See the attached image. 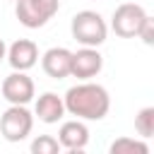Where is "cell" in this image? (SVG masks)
I'll return each mask as SVG.
<instances>
[{
  "label": "cell",
  "instance_id": "cell-1",
  "mask_svg": "<svg viewBox=\"0 0 154 154\" xmlns=\"http://www.w3.org/2000/svg\"><path fill=\"white\" fill-rule=\"evenodd\" d=\"M63 103H65V113L77 116L79 120H103L111 108V96L106 87L82 79L79 84L65 91Z\"/></svg>",
  "mask_w": 154,
  "mask_h": 154
},
{
  "label": "cell",
  "instance_id": "cell-2",
  "mask_svg": "<svg viewBox=\"0 0 154 154\" xmlns=\"http://www.w3.org/2000/svg\"><path fill=\"white\" fill-rule=\"evenodd\" d=\"M70 31H72V38L82 46H91V48H99L106 36H108V24L106 19L94 12V10H82L72 17L70 22Z\"/></svg>",
  "mask_w": 154,
  "mask_h": 154
},
{
  "label": "cell",
  "instance_id": "cell-3",
  "mask_svg": "<svg viewBox=\"0 0 154 154\" xmlns=\"http://www.w3.org/2000/svg\"><path fill=\"white\" fill-rule=\"evenodd\" d=\"M14 14L22 26L41 29L46 26L60 10V0H14Z\"/></svg>",
  "mask_w": 154,
  "mask_h": 154
},
{
  "label": "cell",
  "instance_id": "cell-4",
  "mask_svg": "<svg viewBox=\"0 0 154 154\" xmlns=\"http://www.w3.org/2000/svg\"><path fill=\"white\" fill-rule=\"evenodd\" d=\"M34 130V116L26 106L10 103V108L0 116V132L7 142H22Z\"/></svg>",
  "mask_w": 154,
  "mask_h": 154
},
{
  "label": "cell",
  "instance_id": "cell-5",
  "mask_svg": "<svg viewBox=\"0 0 154 154\" xmlns=\"http://www.w3.org/2000/svg\"><path fill=\"white\" fill-rule=\"evenodd\" d=\"M147 17V10L137 2H123L113 10V17H111V29L116 31V36L120 38H135L142 22Z\"/></svg>",
  "mask_w": 154,
  "mask_h": 154
},
{
  "label": "cell",
  "instance_id": "cell-6",
  "mask_svg": "<svg viewBox=\"0 0 154 154\" xmlns=\"http://www.w3.org/2000/svg\"><path fill=\"white\" fill-rule=\"evenodd\" d=\"M0 91H2V99L7 103H19V106H26L29 101H34L36 96V87H34V79L22 72V70H14L10 72L2 84H0Z\"/></svg>",
  "mask_w": 154,
  "mask_h": 154
},
{
  "label": "cell",
  "instance_id": "cell-7",
  "mask_svg": "<svg viewBox=\"0 0 154 154\" xmlns=\"http://www.w3.org/2000/svg\"><path fill=\"white\" fill-rule=\"evenodd\" d=\"M103 67V55L91 48V46H82L77 53H72V65H70V75L77 79H91L101 72Z\"/></svg>",
  "mask_w": 154,
  "mask_h": 154
},
{
  "label": "cell",
  "instance_id": "cell-8",
  "mask_svg": "<svg viewBox=\"0 0 154 154\" xmlns=\"http://www.w3.org/2000/svg\"><path fill=\"white\" fill-rule=\"evenodd\" d=\"M5 58H7L12 70L26 72V70H31L38 63V46L34 41H29V38H17L14 43H10Z\"/></svg>",
  "mask_w": 154,
  "mask_h": 154
},
{
  "label": "cell",
  "instance_id": "cell-9",
  "mask_svg": "<svg viewBox=\"0 0 154 154\" xmlns=\"http://www.w3.org/2000/svg\"><path fill=\"white\" fill-rule=\"evenodd\" d=\"M70 65H72V51H67L63 46L48 48L41 55V67H43V72L51 79H65V77H70Z\"/></svg>",
  "mask_w": 154,
  "mask_h": 154
},
{
  "label": "cell",
  "instance_id": "cell-10",
  "mask_svg": "<svg viewBox=\"0 0 154 154\" xmlns=\"http://www.w3.org/2000/svg\"><path fill=\"white\" fill-rule=\"evenodd\" d=\"M58 142L63 149L67 152H82L89 142V128L84 125V120L75 118V120H65L58 130Z\"/></svg>",
  "mask_w": 154,
  "mask_h": 154
},
{
  "label": "cell",
  "instance_id": "cell-11",
  "mask_svg": "<svg viewBox=\"0 0 154 154\" xmlns=\"http://www.w3.org/2000/svg\"><path fill=\"white\" fill-rule=\"evenodd\" d=\"M34 116H36L41 123H46V125H53V123L63 120V116H65L63 96H58L55 91H43V94L36 99Z\"/></svg>",
  "mask_w": 154,
  "mask_h": 154
},
{
  "label": "cell",
  "instance_id": "cell-12",
  "mask_svg": "<svg viewBox=\"0 0 154 154\" xmlns=\"http://www.w3.org/2000/svg\"><path fill=\"white\" fill-rule=\"evenodd\" d=\"M108 152L111 154H147L149 147H147V142L135 140V137H118L116 142H111Z\"/></svg>",
  "mask_w": 154,
  "mask_h": 154
},
{
  "label": "cell",
  "instance_id": "cell-13",
  "mask_svg": "<svg viewBox=\"0 0 154 154\" xmlns=\"http://www.w3.org/2000/svg\"><path fill=\"white\" fill-rule=\"evenodd\" d=\"M29 149H31V154H58L63 147H60L58 137H53V135H38V137L31 140Z\"/></svg>",
  "mask_w": 154,
  "mask_h": 154
},
{
  "label": "cell",
  "instance_id": "cell-14",
  "mask_svg": "<svg viewBox=\"0 0 154 154\" xmlns=\"http://www.w3.org/2000/svg\"><path fill=\"white\" fill-rule=\"evenodd\" d=\"M135 130L140 137H152V132H154V108L152 106H144L135 116Z\"/></svg>",
  "mask_w": 154,
  "mask_h": 154
},
{
  "label": "cell",
  "instance_id": "cell-15",
  "mask_svg": "<svg viewBox=\"0 0 154 154\" xmlns=\"http://www.w3.org/2000/svg\"><path fill=\"white\" fill-rule=\"evenodd\" d=\"M137 36L147 43V46H152L154 43V19L147 14L144 17V22H142V26H140V31H137Z\"/></svg>",
  "mask_w": 154,
  "mask_h": 154
},
{
  "label": "cell",
  "instance_id": "cell-16",
  "mask_svg": "<svg viewBox=\"0 0 154 154\" xmlns=\"http://www.w3.org/2000/svg\"><path fill=\"white\" fill-rule=\"evenodd\" d=\"M5 53H7V46H5V41H2V38H0V60H2V58H5Z\"/></svg>",
  "mask_w": 154,
  "mask_h": 154
}]
</instances>
